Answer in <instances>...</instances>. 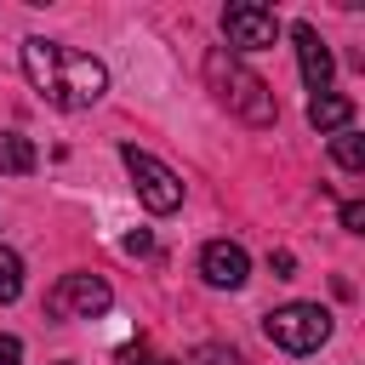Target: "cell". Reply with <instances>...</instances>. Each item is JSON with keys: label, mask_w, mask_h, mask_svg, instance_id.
Instances as JSON below:
<instances>
[{"label": "cell", "mask_w": 365, "mask_h": 365, "mask_svg": "<svg viewBox=\"0 0 365 365\" xmlns=\"http://www.w3.org/2000/svg\"><path fill=\"white\" fill-rule=\"evenodd\" d=\"M200 274H205L217 291H240V285L251 279V257H245L234 240H211V245L200 251Z\"/></svg>", "instance_id": "obj_8"}, {"label": "cell", "mask_w": 365, "mask_h": 365, "mask_svg": "<svg viewBox=\"0 0 365 365\" xmlns=\"http://www.w3.org/2000/svg\"><path fill=\"white\" fill-rule=\"evenodd\" d=\"M23 74L51 108H91L108 91V68L91 51H74L57 40H23Z\"/></svg>", "instance_id": "obj_1"}, {"label": "cell", "mask_w": 365, "mask_h": 365, "mask_svg": "<svg viewBox=\"0 0 365 365\" xmlns=\"http://www.w3.org/2000/svg\"><path fill=\"white\" fill-rule=\"evenodd\" d=\"M308 125H314V131H348V125H354V97L319 91V97L308 103Z\"/></svg>", "instance_id": "obj_9"}, {"label": "cell", "mask_w": 365, "mask_h": 365, "mask_svg": "<svg viewBox=\"0 0 365 365\" xmlns=\"http://www.w3.org/2000/svg\"><path fill=\"white\" fill-rule=\"evenodd\" d=\"M262 331H268V342L285 348V354H314V348L331 336V314H325L319 302H285V308H274V314L262 319Z\"/></svg>", "instance_id": "obj_3"}, {"label": "cell", "mask_w": 365, "mask_h": 365, "mask_svg": "<svg viewBox=\"0 0 365 365\" xmlns=\"http://www.w3.org/2000/svg\"><path fill=\"white\" fill-rule=\"evenodd\" d=\"M188 365H251V359H240L234 348H217V342H205V348H194V359Z\"/></svg>", "instance_id": "obj_13"}, {"label": "cell", "mask_w": 365, "mask_h": 365, "mask_svg": "<svg viewBox=\"0 0 365 365\" xmlns=\"http://www.w3.org/2000/svg\"><path fill=\"white\" fill-rule=\"evenodd\" d=\"M205 86H211L217 103H222L234 120H245V125H274V120H279V103H274V91H268V80L251 74L245 63H234L222 46L205 51Z\"/></svg>", "instance_id": "obj_2"}, {"label": "cell", "mask_w": 365, "mask_h": 365, "mask_svg": "<svg viewBox=\"0 0 365 365\" xmlns=\"http://www.w3.org/2000/svg\"><path fill=\"white\" fill-rule=\"evenodd\" d=\"M268 262H274V274H279V279H291V268H297V262H291V251H274Z\"/></svg>", "instance_id": "obj_16"}, {"label": "cell", "mask_w": 365, "mask_h": 365, "mask_svg": "<svg viewBox=\"0 0 365 365\" xmlns=\"http://www.w3.org/2000/svg\"><path fill=\"white\" fill-rule=\"evenodd\" d=\"M342 228H348V234H365V205H359V200L342 205Z\"/></svg>", "instance_id": "obj_14"}, {"label": "cell", "mask_w": 365, "mask_h": 365, "mask_svg": "<svg viewBox=\"0 0 365 365\" xmlns=\"http://www.w3.org/2000/svg\"><path fill=\"white\" fill-rule=\"evenodd\" d=\"M17 297H23V257L0 245V302H17Z\"/></svg>", "instance_id": "obj_12"}, {"label": "cell", "mask_w": 365, "mask_h": 365, "mask_svg": "<svg viewBox=\"0 0 365 365\" xmlns=\"http://www.w3.org/2000/svg\"><path fill=\"white\" fill-rule=\"evenodd\" d=\"M331 154H336V165H342V171H359V165H365V137L348 125V131H336V137H331Z\"/></svg>", "instance_id": "obj_11"}, {"label": "cell", "mask_w": 365, "mask_h": 365, "mask_svg": "<svg viewBox=\"0 0 365 365\" xmlns=\"http://www.w3.org/2000/svg\"><path fill=\"white\" fill-rule=\"evenodd\" d=\"M291 40H297V68H302L308 91H314V97H319V91H331L336 63H331V46L319 40V29H314V23H297V29H291Z\"/></svg>", "instance_id": "obj_7"}, {"label": "cell", "mask_w": 365, "mask_h": 365, "mask_svg": "<svg viewBox=\"0 0 365 365\" xmlns=\"http://www.w3.org/2000/svg\"><path fill=\"white\" fill-rule=\"evenodd\" d=\"M120 160H125V171H131V188H137V200L148 205V211H177L182 205V177L171 171V165H160L154 154H143L137 143H125L120 148Z\"/></svg>", "instance_id": "obj_4"}, {"label": "cell", "mask_w": 365, "mask_h": 365, "mask_svg": "<svg viewBox=\"0 0 365 365\" xmlns=\"http://www.w3.org/2000/svg\"><path fill=\"white\" fill-rule=\"evenodd\" d=\"M0 365H23V342L17 336H0Z\"/></svg>", "instance_id": "obj_15"}, {"label": "cell", "mask_w": 365, "mask_h": 365, "mask_svg": "<svg viewBox=\"0 0 365 365\" xmlns=\"http://www.w3.org/2000/svg\"><path fill=\"white\" fill-rule=\"evenodd\" d=\"M34 165H40L34 143H29V137H17V131H0V171H11V177H29Z\"/></svg>", "instance_id": "obj_10"}, {"label": "cell", "mask_w": 365, "mask_h": 365, "mask_svg": "<svg viewBox=\"0 0 365 365\" xmlns=\"http://www.w3.org/2000/svg\"><path fill=\"white\" fill-rule=\"evenodd\" d=\"M222 34H228L234 51H268L279 40V17L268 6H257V0H234L222 11Z\"/></svg>", "instance_id": "obj_6"}, {"label": "cell", "mask_w": 365, "mask_h": 365, "mask_svg": "<svg viewBox=\"0 0 365 365\" xmlns=\"http://www.w3.org/2000/svg\"><path fill=\"white\" fill-rule=\"evenodd\" d=\"M108 302H114V291L97 274H63L51 285V297H46V308L57 319H97V314H108Z\"/></svg>", "instance_id": "obj_5"}]
</instances>
